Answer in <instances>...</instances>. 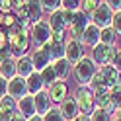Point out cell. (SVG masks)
Returning a JSON list of instances; mask_svg holds the SVG:
<instances>
[{
  "mask_svg": "<svg viewBox=\"0 0 121 121\" xmlns=\"http://www.w3.org/2000/svg\"><path fill=\"white\" fill-rule=\"evenodd\" d=\"M72 70H74V78H76L78 86H88L90 80L94 78L98 66L94 65V60L90 57H84V59H80L78 63L72 66Z\"/></svg>",
  "mask_w": 121,
  "mask_h": 121,
  "instance_id": "6da1fadb",
  "label": "cell"
},
{
  "mask_svg": "<svg viewBox=\"0 0 121 121\" xmlns=\"http://www.w3.org/2000/svg\"><path fill=\"white\" fill-rule=\"evenodd\" d=\"M72 98L76 100L78 111L82 113V115H92L94 113V109H96V98H94V92L88 86H78Z\"/></svg>",
  "mask_w": 121,
  "mask_h": 121,
  "instance_id": "7a4b0ae2",
  "label": "cell"
},
{
  "mask_svg": "<svg viewBox=\"0 0 121 121\" xmlns=\"http://www.w3.org/2000/svg\"><path fill=\"white\" fill-rule=\"evenodd\" d=\"M90 24H94L96 27H100V29H105V27H111V20H113V12L109 10V6L108 2H100L98 4V8L96 12L90 16Z\"/></svg>",
  "mask_w": 121,
  "mask_h": 121,
  "instance_id": "3957f363",
  "label": "cell"
},
{
  "mask_svg": "<svg viewBox=\"0 0 121 121\" xmlns=\"http://www.w3.org/2000/svg\"><path fill=\"white\" fill-rule=\"evenodd\" d=\"M115 53L117 49L115 47H108V45H96L94 47V55H92V60H94V65L96 66H108L113 63V57H115Z\"/></svg>",
  "mask_w": 121,
  "mask_h": 121,
  "instance_id": "277c9868",
  "label": "cell"
},
{
  "mask_svg": "<svg viewBox=\"0 0 121 121\" xmlns=\"http://www.w3.org/2000/svg\"><path fill=\"white\" fill-rule=\"evenodd\" d=\"M84 45H82V41L78 39H69V41H65V59L69 60V63L74 66L78 63L80 59H84Z\"/></svg>",
  "mask_w": 121,
  "mask_h": 121,
  "instance_id": "5b68a950",
  "label": "cell"
},
{
  "mask_svg": "<svg viewBox=\"0 0 121 121\" xmlns=\"http://www.w3.org/2000/svg\"><path fill=\"white\" fill-rule=\"evenodd\" d=\"M51 27H49V22H37V24L31 27V41L33 45H37V47H43L47 41H51Z\"/></svg>",
  "mask_w": 121,
  "mask_h": 121,
  "instance_id": "8992f818",
  "label": "cell"
},
{
  "mask_svg": "<svg viewBox=\"0 0 121 121\" xmlns=\"http://www.w3.org/2000/svg\"><path fill=\"white\" fill-rule=\"evenodd\" d=\"M88 26H90V18L86 16V14H82L80 10H78V12H74L72 24L69 26V29H70V35H72L70 39H78V41H80Z\"/></svg>",
  "mask_w": 121,
  "mask_h": 121,
  "instance_id": "52a82bcc",
  "label": "cell"
},
{
  "mask_svg": "<svg viewBox=\"0 0 121 121\" xmlns=\"http://www.w3.org/2000/svg\"><path fill=\"white\" fill-rule=\"evenodd\" d=\"M8 96L12 100H22L24 96H27V84H26V78L22 76H14L8 82Z\"/></svg>",
  "mask_w": 121,
  "mask_h": 121,
  "instance_id": "ba28073f",
  "label": "cell"
},
{
  "mask_svg": "<svg viewBox=\"0 0 121 121\" xmlns=\"http://www.w3.org/2000/svg\"><path fill=\"white\" fill-rule=\"evenodd\" d=\"M47 94H49V98H51V102L60 104L63 100H66V98H69V86H66L65 80H57L53 86L47 88Z\"/></svg>",
  "mask_w": 121,
  "mask_h": 121,
  "instance_id": "9c48e42d",
  "label": "cell"
},
{
  "mask_svg": "<svg viewBox=\"0 0 121 121\" xmlns=\"http://www.w3.org/2000/svg\"><path fill=\"white\" fill-rule=\"evenodd\" d=\"M59 109H60V113H63V117H65L66 121H74V119L80 115L78 104H76V100H74V98H70V96L59 104Z\"/></svg>",
  "mask_w": 121,
  "mask_h": 121,
  "instance_id": "30bf717a",
  "label": "cell"
},
{
  "mask_svg": "<svg viewBox=\"0 0 121 121\" xmlns=\"http://www.w3.org/2000/svg\"><path fill=\"white\" fill-rule=\"evenodd\" d=\"M33 104H35V115H39V117H43L45 113L53 108V105H51L53 102H51V98H49V94H47V90L35 94V96H33Z\"/></svg>",
  "mask_w": 121,
  "mask_h": 121,
  "instance_id": "8fae6325",
  "label": "cell"
},
{
  "mask_svg": "<svg viewBox=\"0 0 121 121\" xmlns=\"http://www.w3.org/2000/svg\"><path fill=\"white\" fill-rule=\"evenodd\" d=\"M100 33H102V29L100 27H96L94 24H90L88 27H86V31H84V35H82V45H90V47H96V45H100Z\"/></svg>",
  "mask_w": 121,
  "mask_h": 121,
  "instance_id": "7c38bea8",
  "label": "cell"
},
{
  "mask_svg": "<svg viewBox=\"0 0 121 121\" xmlns=\"http://www.w3.org/2000/svg\"><path fill=\"white\" fill-rule=\"evenodd\" d=\"M49 27H51L53 33H65V29L69 27V26H66V18H65V10H59L55 14H51Z\"/></svg>",
  "mask_w": 121,
  "mask_h": 121,
  "instance_id": "4fadbf2b",
  "label": "cell"
},
{
  "mask_svg": "<svg viewBox=\"0 0 121 121\" xmlns=\"http://www.w3.org/2000/svg\"><path fill=\"white\" fill-rule=\"evenodd\" d=\"M16 108H18V111L24 115L26 119H29V117H33L35 115V104H33V96H24L22 100H18V104H16Z\"/></svg>",
  "mask_w": 121,
  "mask_h": 121,
  "instance_id": "5bb4252c",
  "label": "cell"
},
{
  "mask_svg": "<svg viewBox=\"0 0 121 121\" xmlns=\"http://www.w3.org/2000/svg\"><path fill=\"white\" fill-rule=\"evenodd\" d=\"M16 70H18V76H22V78H29V76L35 72L31 59H29L27 55H26V57H22V59H18V63H16Z\"/></svg>",
  "mask_w": 121,
  "mask_h": 121,
  "instance_id": "9a60e30c",
  "label": "cell"
},
{
  "mask_svg": "<svg viewBox=\"0 0 121 121\" xmlns=\"http://www.w3.org/2000/svg\"><path fill=\"white\" fill-rule=\"evenodd\" d=\"M100 70H102V74H104V80H105V86H108V88H113V86H117V84H119V80H121V72H117L111 65L102 66Z\"/></svg>",
  "mask_w": 121,
  "mask_h": 121,
  "instance_id": "2e32d148",
  "label": "cell"
},
{
  "mask_svg": "<svg viewBox=\"0 0 121 121\" xmlns=\"http://www.w3.org/2000/svg\"><path fill=\"white\" fill-rule=\"evenodd\" d=\"M26 84H27V94L29 96H35V94H39V92H43V80H41V74L39 72H33L29 78H26Z\"/></svg>",
  "mask_w": 121,
  "mask_h": 121,
  "instance_id": "e0dca14e",
  "label": "cell"
},
{
  "mask_svg": "<svg viewBox=\"0 0 121 121\" xmlns=\"http://www.w3.org/2000/svg\"><path fill=\"white\" fill-rule=\"evenodd\" d=\"M16 111V100H12L10 96H4L0 100V121H8V117Z\"/></svg>",
  "mask_w": 121,
  "mask_h": 121,
  "instance_id": "ac0fdd59",
  "label": "cell"
},
{
  "mask_svg": "<svg viewBox=\"0 0 121 121\" xmlns=\"http://www.w3.org/2000/svg\"><path fill=\"white\" fill-rule=\"evenodd\" d=\"M29 59H31V63H33V69H35L37 72H41V70H43L47 65H51V59H49V55H47V53H43L41 49L33 51Z\"/></svg>",
  "mask_w": 121,
  "mask_h": 121,
  "instance_id": "d6986e66",
  "label": "cell"
},
{
  "mask_svg": "<svg viewBox=\"0 0 121 121\" xmlns=\"http://www.w3.org/2000/svg\"><path fill=\"white\" fill-rule=\"evenodd\" d=\"M0 76L4 80H12L14 76H18V70H16V63L10 59V60H0Z\"/></svg>",
  "mask_w": 121,
  "mask_h": 121,
  "instance_id": "ffe728a7",
  "label": "cell"
},
{
  "mask_svg": "<svg viewBox=\"0 0 121 121\" xmlns=\"http://www.w3.org/2000/svg\"><path fill=\"white\" fill-rule=\"evenodd\" d=\"M41 14H43V8H41V2H27V22L29 24H37L41 22Z\"/></svg>",
  "mask_w": 121,
  "mask_h": 121,
  "instance_id": "44dd1931",
  "label": "cell"
},
{
  "mask_svg": "<svg viewBox=\"0 0 121 121\" xmlns=\"http://www.w3.org/2000/svg\"><path fill=\"white\" fill-rule=\"evenodd\" d=\"M53 66H55V72H57V76H59L60 80H65V78L70 74V70H72V65H70L66 59L55 60V63H53Z\"/></svg>",
  "mask_w": 121,
  "mask_h": 121,
  "instance_id": "7402d4cb",
  "label": "cell"
},
{
  "mask_svg": "<svg viewBox=\"0 0 121 121\" xmlns=\"http://www.w3.org/2000/svg\"><path fill=\"white\" fill-rule=\"evenodd\" d=\"M41 74V80H43V84L45 86H53V84H55V82L59 80V76H57V72H55V66H53V63L51 65H47V66H45V69L39 72Z\"/></svg>",
  "mask_w": 121,
  "mask_h": 121,
  "instance_id": "603a6c76",
  "label": "cell"
},
{
  "mask_svg": "<svg viewBox=\"0 0 121 121\" xmlns=\"http://www.w3.org/2000/svg\"><path fill=\"white\" fill-rule=\"evenodd\" d=\"M115 39H117V35H115V31H113L111 27L102 29V33H100V43H102V45H108V47H115Z\"/></svg>",
  "mask_w": 121,
  "mask_h": 121,
  "instance_id": "cb8c5ba5",
  "label": "cell"
},
{
  "mask_svg": "<svg viewBox=\"0 0 121 121\" xmlns=\"http://www.w3.org/2000/svg\"><path fill=\"white\" fill-rule=\"evenodd\" d=\"M98 4H100V2H96V0H84V2H80V12H82V14H86V16L90 18V16L96 12Z\"/></svg>",
  "mask_w": 121,
  "mask_h": 121,
  "instance_id": "d4e9b609",
  "label": "cell"
},
{
  "mask_svg": "<svg viewBox=\"0 0 121 121\" xmlns=\"http://www.w3.org/2000/svg\"><path fill=\"white\" fill-rule=\"evenodd\" d=\"M43 121H66V119L63 117V113H60L59 105H57V108H51V109L43 115Z\"/></svg>",
  "mask_w": 121,
  "mask_h": 121,
  "instance_id": "484cf974",
  "label": "cell"
},
{
  "mask_svg": "<svg viewBox=\"0 0 121 121\" xmlns=\"http://www.w3.org/2000/svg\"><path fill=\"white\" fill-rule=\"evenodd\" d=\"M109 98H111V102L115 104V109L121 108V84L109 88Z\"/></svg>",
  "mask_w": 121,
  "mask_h": 121,
  "instance_id": "4316f807",
  "label": "cell"
},
{
  "mask_svg": "<svg viewBox=\"0 0 121 121\" xmlns=\"http://www.w3.org/2000/svg\"><path fill=\"white\" fill-rule=\"evenodd\" d=\"M41 8L43 10H47V12H51V14H55V12H59L60 10V0H45V2H41Z\"/></svg>",
  "mask_w": 121,
  "mask_h": 121,
  "instance_id": "83f0119b",
  "label": "cell"
},
{
  "mask_svg": "<svg viewBox=\"0 0 121 121\" xmlns=\"http://www.w3.org/2000/svg\"><path fill=\"white\" fill-rule=\"evenodd\" d=\"M90 121H111V115L96 108V109H94V113L90 115Z\"/></svg>",
  "mask_w": 121,
  "mask_h": 121,
  "instance_id": "f1b7e54d",
  "label": "cell"
},
{
  "mask_svg": "<svg viewBox=\"0 0 121 121\" xmlns=\"http://www.w3.org/2000/svg\"><path fill=\"white\" fill-rule=\"evenodd\" d=\"M111 29L115 31V35H121V12L113 14V20H111Z\"/></svg>",
  "mask_w": 121,
  "mask_h": 121,
  "instance_id": "f546056e",
  "label": "cell"
},
{
  "mask_svg": "<svg viewBox=\"0 0 121 121\" xmlns=\"http://www.w3.org/2000/svg\"><path fill=\"white\" fill-rule=\"evenodd\" d=\"M111 66H113V69H115L117 72H121V49H117L115 57H113V63H111Z\"/></svg>",
  "mask_w": 121,
  "mask_h": 121,
  "instance_id": "4dcf8cb0",
  "label": "cell"
},
{
  "mask_svg": "<svg viewBox=\"0 0 121 121\" xmlns=\"http://www.w3.org/2000/svg\"><path fill=\"white\" fill-rule=\"evenodd\" d=\"M108 6H109V10H111L113 14L121 12V0H109V2H108Z\"/></svg>",
  "mask_w": 121,
  "mask_h": 121,
  "instance_id": "1f68e13d",
  "label": "cell"
},
{
  "mask_svg": "<svg viewBox=\"0 0 121 121\" xmlns=\"http://www.w3.org/2000/svg\"><path fill=\"white\" fill-rule=\"evenodd\" d=\"M8 94V80H4L2 76H0V100Z\"/></svg>",
  "mask_w": 121,
  "mask_h": 121,
  "instance_id": "d6a6232c",
  "label": "cell"
},
{
  "mask_svg": "<svg viewBox=\"0 0 121 121\" xmlns=\"http://www.w3.org/2000/svg\"><path fill=\"white\" fill-rule=\"evenodd\" d=\"M10 59H12V51H10V47L0 49V60H10Z\"/></svg>",
  "mask_w": 121,
  "mask_h": 121,
  "instance_id": "836d02e7",
  "label": "cell"
},
{
  "mask_svg": "<svg viewBox=\"0 0 121 121\" xmlns=\"http://www.w3.org/2000/svg\"><path fill=\"white\" fill-rule=\"evenodd\" d=\"M2 12H12V2H8V0H2V2H0V14Z\"/></svg>",
  "mask_w": 121,
  "mask_h": 121,
  "instance_id": "e575fe53",
  "label": "cell"
},
{
  "mask_svg": "<svg viewBox=\"0 0 121 121\" xmlns=\"http://www.w3.org/2000/svg\"><path fill=\"white\" fill-rule=\"evenodd\" d=\"M14 24H16V18H14L12 14H6V16H4V24H2V26H6V27H12Z\"/></svg>",
  "mask_w": 121,
  "mask_h": 121,
  "instance_id": "d590c367",
  "label": "cell"
},
{
  "mask_svg": "<svg viewBox=\"0 0 121 121\" xmlns=\"http://www.w3.org/2000/svg\"><path fill=\"white\" fill-rule=\"evenodd\" d=\"M4 47H8V33L0 31V49H4Z\"/></svg>",
  "mask_w": 121,
  "mask_h": 121,
  "instance_id": "8d00e7d4",
  "label": "cell"
},
{
  "mask_svg": "<svg viewBox=\"0 0 121 121\" xmlns=\"http://www.w3.org/2000/svg\"><path fill=\"white\" fill-rule=\"evenodd\" d=\"M8 121H26V117H24V115H22V113H20V111H14V113H12V115L8 117Z\"/></svg>",
  "mask_w": 121,
  "mask_h": 121,
  "instance_id": "74e56055",
  "label": "cell"
},
{
  "mask_svg": "<svg viewBox=\"0 0 121 121\" xmlns=\"http://www.w3.org/2000/svg\"><path fill=\"white\" fill-rule=\"evenodd\" d=\"M113 119H115V121H121V108L115 109V113H113Z\"/></svg>",
  "mask_w": 121,
  "mask_h": 121,
  "instance_id": "f35d334b",
  "label": "cell"
},
{
  "mask_svg": "<svg viewBox=\"0 0 121 121\" xmlns=\"http://www.w3.org/2000/svg\"><path fill=\"white\" fill-rule=\"evenodd\" d=\"M74 121H90V115H82V113H80V115L74 119Z\"/></svg>",
  "mask_w": 121,
  "mask_h": 121,
  "instance_id": "ab89813d",
  "label": "cell"
},
{
  "mask_svg": "<svg viewBox=\"0 0 121 121\" xmlns=\"http://www.w3.org/2000/svg\"><path fill=\"white\" fill-rule=\"evenodd\" d=\"M26 121H43V117H39V115H33V117H29V119H26Z\"/></svg>",
  "mask_w": 121,
  "mask_h": 121,
  "instance_id": "60d3db41",
  "label": "cell"
},
{
  "mask_svg": "<svg viewBox=\"0 0 121 121\" xmlns=\"http://www.w3.org/2000/svg\"><path fill=\"white\" fill-rule=\"evenodd\" d=\"M2 24H4V16L0 14V27H2Z\"/></svg>",
  "mask_w": 121,
  "mask_h": 121,
  "instance_id": "b9f144b4",
  "label": "cell"
},
{
  "mask_svg": "<svg viewBox=\"0 0 121 121\" xmlns=\"http://www.w3.org/2000/svg\"><path fill=\"white\" fill-rule=\"evenodd\" d=\"M119 84H121V80H119Z\"/></svg>",
  "mask_w": 121,
  "mask_h": 121,
  "instance_id": "7bdbcfd3",
  "label": "cell"
},
{
  "mask_svg": "<svg viewBox=\"0 0 121 121\" xmlns=\"http://www.w3.org/2000/svg\"><path fill=\"white\" fill-rule=\"evenodd\" d=\"M111 121H115V119H111Z\"/></svg>",
  "mask_w": 121,
  "mask_h": 121,
  "instance_id": "ee69618b",
  "label": "cell"
}]
</instances>
